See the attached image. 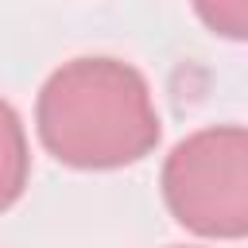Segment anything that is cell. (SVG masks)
<instances>
[{"instance_id": "6da1fadb", "label": "cell", "mask_w": 248, "mask_h": 248, "mask_svg": "<svg viewBox=\"0 0 248 248\" xmlns=\"http://www.w3.org/2000/svg\"><path fill=\"white\" fill-rule=\"evenodd\" d=\"M43 147L78 170H116L155 151L163 124L147 78L112 54L62 62L39 89Z\"/></svg>"}, {"instance_id": "7a4b0ae2", "label": "cell", "mask_w": 248, "mask_h": 248, "mask_svg": "<svg viewBox=\"0 0 248 248\" xmlns=\"http://www.w3.org/2000/svg\"><path fill=\"white\" fill-rule=\"evenodd\" d=\"M159 186L182 229L240 240L248 232V132L240 124H213L178 140Z\"/></svg>"}, {"instance_id": "3957f363", "label": "cell", "mask_w": 248, "mask_h": 248, "mask_svg": "<svg viewBox=\"0 0 248 248\" xmlns=\"http://www.w3.org/2000/svg\"><path fill=\"white\" fill-rule=\"evenodd\" d=\"M31 174V147L19 112L0 97V213L19 202Z\"/></svg>"}]
</instances>
